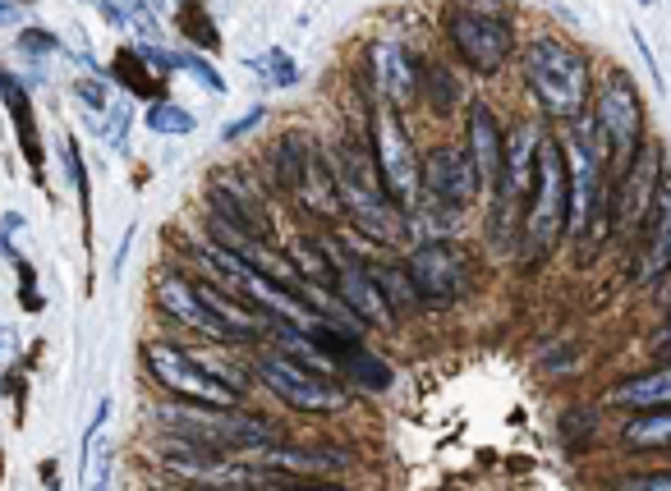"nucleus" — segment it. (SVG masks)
I'll use <instances>...</instances> for the list:
<instances>
[{"mask_svg": "<svg viewBox=\"0 0 671 491\" xmlns=\"http://www.w3.org/2000/svg\"><path fill=\"white\" fill-rule=\"evenodd\" d=\"M566 217H570V170H566V147L557 138H543L538 152V184L525 211V249L534 258H543L553 243L566 234Z\"/></svg>", "mask_w": 671, "mask_h": 491, "instance_id": "5", "label": "nucleus"}, {"mask_svg": "<svg viewBox=\"0 0 671 491\" xmlns=\"http://www.w3.org/2000/svg\"><path fill=\"white\" fill-rule=\"evenodd\" d=\"M102 19L115 23V28H125L130 23V10H120V6H102Z\"/></svg>", "mask_w": 671, "mask_h": 491, "instance_id": "40", "label": "nucleus"}, {"mask_svg": "<svg viewBox=\"0 0 671 491\" xmlns=\"http://www.w3.org/2000/svg\"><path fill=\"white\" fill-rule=\"evenodd\" d=\"M309 170H313V147H309V138H303V134L277 138V147H271V184H277L281 194H303Z\"/></svg>", "mask_w": 671, "mask_h": 491, "instance_id": "21", "label": "nucleus"}, {"mask_svg": "<svg viewBox=\"0 0 671 491\" xmlns=\"http://www.w3.org/2000/svg\"><path fill=\"white\" fill-rule=\"evenodd\" d=\"M653 354L662 358V363H671V317L658 326V335H653Z\"/></svg>", "mask_w": 671, "mask_h": 491, "instance_id": "36", "label": "nucleus"}, {"mask_svg": "<svg viewBox=\"0 0 671 491\" xmlns=\"http://www.w3.org/2000/svg\"><path fill=\"white\" fill-rule=\"evenodd\" d=\"M87 491H111V464H106V459L97 464V478H93V487H87Z\"/></svg>", "mask_w": 671, "mask_h": 491, "instance_id": "41", "label": "nucleus"}, {"mask_svg": "<svg viewBox=\"0 0 671 491\" xmlns=\"http://www.w3.org/2000/svg\"><path fill=\"white\" fill-rule=\"evenodd\" d=\"M369 275L378 281V290H382V299L391 303V313H395V317L419 309V294H414V285H410L405 267H382V262H373V267H369Z\"/></svg>", "mask_w": 671, "mask_h": 491, "instance_id": "24", "label": "nucleus"}, {"mask_svg": "<svg viewBox=\"0 0 671 491\" xmlns=\"http://www.w3.org/2000/svg\"><path fill=\"white\" fill-rule=\"evenodd\" d=\"M621 491H671V469H653V473H630L621 482Z\"/></svg>", "mask_w": 671, "mask_h": 491, "instance_id": "32", "label": "nucleus"}, {"mask_svg": "<svg viewBox=\"0 0 671 491\" xmlns=\"http://www.w3.org/2000/svg\"><path fill=\"white\" fill-rule=\"evenodd\" d=\"M593 125L607 138V152L617 157H634V147L644 143V102L630 83L626 70H607L602 87H598V102H593Z\"/></svg>", "mask_w": 671, "mask_h": 491, "instance_id": "10", "label": "nucleus"}, {"mask_svg": "<svg viewBox=\"0 0 671 491\" xmlns=\"http://www.w3.org/2000/svg\"><path fill=\"white\" fill-rule=\"evenodd\" d=\"M262 473H286V478H327L354 464L345 446H299V441H271L267 450L254 455Z\"/></svg>", "mask_w": 671, "mask_h": 491, "instance_id": "15", "label": "nucleus"}, {"mask_svg": "<svg viewBox=\"0 0 671 491\" xmlns=\"http://www.w3.org/2000/svg\"><path fill=\"white\" fill-rule=\"evenodd\" d=\"M423 79H429V83H433V92H437V97L429 102V106H433V115H451L455 97H461V92H455V79H451L446 70H429Z\"/></svg>", "mask_w": 671, "mask_h": 491, "instance_id": "30", "label": "nucleus"}, {"mask_svg": "<svg viewBox=\"0 0 671 491\" xmlns=\"http://www.w3.org/2000/svg\"><path fill=\"white\" fill-rule=\"evenodd\" d=\"M143 119H147V129H152V134H171V138L194 134V125H198V119H194L185 106H171V102H152Z\"/></svg>", "mask_w": 671, "mask_h": 491, "instance_id": "26", "label": "nucleus"}, {"mask_svg": "<svg viewBox=\"0 0 671 491\" xmlns=\"http://www.w3.org/2000/svg\"><path fill=\"white\" fill-rule=\"evenodd\" d=\"M423 198L429 202H442V207H469L478 198V175H474V161L465 147H451V143H437L423 152Z\"/></svg>", "mask_w": 671, "mask_h": 491, "instance_id": "13", "label": "nucleus"}, {"mask_svg": "<svg viewBox=\"0 0 671 491\" xmlns=\"http://www.w3.org/2000/svg\"><path fill=\"white\" fill-rule=\"evenodd\" d=\"M525 83L538 97V106L553 115V119H566L575 125L579 115L589 111V92H593V79H589V60L579 55L570 42L553 38V33H534L525 42Z\"/></svg>", "mask_w": 671, "mask_h": 491, "instance_id": "2", "label": "nucleus"}, {"mask_svg": "<svg viewBox=\"0 0 671 491\" xmlns=\"http://www.w3.org/2000/svg\"><path fill=\"white\" fill-rule=\"evenodd\" d=\"M254 377H258L271 395H277L286 409H295V414H341V409L350 405V395L336 386L331 377L309 373V367L295 363V358H286V354H262V358L254 363Z\"/></svg>", "mask_w": 671, "mask_h": 491, "instance_id": "8", "label": "nucleus"}, {"mask_svg": "<svg viewBox=\"0 0 671 491\" xmlns=\"http://www.w3.org/2000/svg\"><path fill=\"white\" fill-rule=\"evenodd\" d=\"M336 367H341L345 377H354L359 386H369V390H386V386H391V367H386L378 354H369L363 345L345 349L341 358H336Z\"/></svg>", "mask_w": 671, "mask_h": 491, "instance_id": "25", "label": "nucleus"}, {"mask_svg": "<svg viewBox=\"0 0 671 491\" xmlns=\"http://www.w3.org/2000/svg\"><path fill=\"white\" fill-rule=\"evenodd\" d=\"M419 83H423V74H419V60H414L410 46L391 42V38L373 46V87H378V97H382L386 111L414 106L419 102Z\"/></svg>", "mask_w": 671, "mask_h": 491, "instance_id": "16", "label": "nucleus"}, {"mask_svg": "<svg viewBox=\"0 0 671 491\" xmlns=\"http://www.w3.org/2000/svg\"><path fill=\"white\" fill-rule=\"evenodd\" d=\"M262 115H267V106H254L249 115H239V119H235V125H226V129H221V138H226V143H235V138H244V134H249L254 125H262Z\"/></svg>", "mask_w": 671, "mask_h": 491, "instance_id": "34", "label": "nucleus"}, {"mask_svg": "<svg viewBox=\"0 0 671 491\" xmlns=\"http://www.w3.org/2000/svg\"><path fill=\"white\" fill-rule=\"evenodd\" d=\"M446 38H451V46L461 51V60L474 70V74H483V79H493L506 60H510V51H515V33H510V23H506V14H497V10H478V6H455V10H446Z\"/></svg>", "mask_w": 671, "mask_h": 491, "instance_id": "7", "label": "nucleus"}, {"mask_svg": "<svg viewBox=\"0 0 671 491\" xmlns=\"http://www.w3.org/2000/svg\"><path fill=\"white\" fill-rule=\"evenodd\" d=\"M102 129H106V138H111L115 147H125V129H130V106H125V102H115V106H111V119H106Z\"/></svg>", "mask_w": 671, "mask_h": 491, "instance_id": "33", "label": "nucleus"}, {"mask_svg": "<svg viewBox=\"0 0 671 491\" xmlns=\"http://www.w3.org/2000/svg\"><path fill=\"white\" fill-rule=\"evenodd\" d=\"M14 354V331L10 326H0V367H6V358Z\"/></svg>", "mask_w": 671, "mask_h": 491, "instance_id": "39", "label": "nucleus"}, {"mask_svg": "<svg viewBox=\"0 0 671 491\" xmlns=\"http://www.w3.org/2000/svg\"><path fill=\"white\" fill-rule=\"evenodd\" d=\"M543 129L534 119H520L506 138V157H502V179H497V234L510 230L515 211L529 207L534 198V184H538V152H543Z\"/></svg>", "mask_w": 671, "mask_h": 491, "instance_id": "9", "label": "nucleus"}, {"mask_svg": "<svg viewBox=\"0 0 671 491\" xmlns=\"http://www.w3.org/2000/svg\"><path fill=\"white\" fill-rule=\"evenodd\" d=\"M166 441L203 450V455H230V450H267L271 446V427L254 414L239 409H203V405H166L162 414Z\"/></svg>", "mask_w": 671, "mask_h": 491, "instance_id": "3", "label": "nucleus"}, {"mask_svg": "<svg viewBox=\"0 0 671 491\" xmlns=\"http://www.w3.org/2000/svg\"><path fill=\"white\" fill-rule=\"evenodd\" d=\"M19 281H23V303H28V309H42V299L33 294V267H28V262H19Z\"/></svg>", "mask_w": 671, "mask_h": 491, "instance_id": "37", "label": "nucleus"}, {"mask_svg": "<svg viewBox=\"0 0 671 491\" xmlns=\"http://www.w3.org/2000/svg\"><path fill=\"white\" fill-rule=\"evenodd\" d=\"M175 60H179V70H189V74H194L203 87H211V92H226V79H221L217 70H211L203 55H194V51H179Z\"/></svg>", "mask_w": 671, "mask_h": 491, "instance_id": "29", "label": "nucleus"}, {"mask_svg": "<svg viewBox=\"0 0 671 491\" xmlns=\"http://www.w3.org/2000/svg\"><path fill=\"white\" fill-rule=\"evenodd\" d=\"M331 179H336V198H341V211L369 234L373 243H386V249H401L410 221L405 211L395 207L382 189V175L373 166V152H363L354 143H336L331 147Z\"/></svg>", "mask_w": 671, "mask_h": 491, "instance_id": "1", "label": "nucleus"}, {"mask_svg": "<svg viewBox=\"0 0 671 491\" xmlns=\"http://www.w3.org/2000/svg\"><path fill=\"white\" fill-rule=\"evenodd\" d=\"M23 226V217H19V211H10V217H6V226H0V234H14Z\"/></svg>", "mask_w": 671, "mask_h": 491, "instance_id": "43", "label": "nucleus"}, {"mask_svg": "<svg viewBox=\"0 0 671 491\" xmlns=\"http://www.w3.org/2000/svg\"><path fill=\"white\" fill-rule=\"evenodd\" d=\"M19 51L23 55H55L60 42H55V33H47V28H28V33L19 38Z\"/></svg>", "mask_w": 671, "mask_h": 491, "instance_id": "31", "label": "nucleus"}, {"mask_svg": "<svg viewBox=\"0 0 671 491\" xmlns=\"http://www.w3.org/2000/svg\"><path fill=\"white\" fill-rule=\"evenodd\" d=\"M405 275H410L419 303H455L465 294V281H469L465 253L455 249V243H446V239L414 243L410 258H405Z\"/></svg>", "mask_w": 671, "mask_h": 491, "instance_id": "12", "label": "nucleus"}, {"mask_svg": "<svg viewBox=\"0 0 671 491\" xmlns=\"http://www.w3.org/2000/svg\"><path fill=\"white\" fill-rule=\"evenodd\" d=\"M639 285H653L671 275V175H662V189L653 202V217L644 226V253H639Z\"/></svg>", "mask_w": 671, "mask_h": 491, "instance_id": "19", "label": "nucleus"}, {"mask_svg": "<svg viewBox=\"0 0 671 491\" xmlns=\"http://www.w3.org/2000/svg\"><path fill=\"white\" fill-rule=\"evenodd\" d=\"M143 367L147 377L166 386L179 405H203V409H239L244 395L230 390L221 377H217V363H203L185 349H175L166 341H152L143 345Z\"/></svg>", "mask_w": 671, "mask_h": 491, "instance_id": "4", "label": "nucleus"}, {"mask_svg": "<svg viewBox=\"0 0 671 491\" xmlns=\"http://www.w3.org/2000/svg\"><path fill=\"white\" fill-rule=\"evenodd\" d=\"M0 92H6V106H10L14 129H19V138H23V157H28V166L42 170V152H38L33 111H28V92H23V83H19V79H10V74H0Z\"/></svg>", "mask_w": 671, "mask_h": 491, "instance_id": "23", "label": "nucleus"}, {"mask_svg": "<svg viewBox=\"0 0 671 491\" xmlns=\"http://www.w3.org/2000/svg\"><path fill=\"white\" fill-rule=\"evenodd\" d=\"M157 309L166 317H175L179 326L207 335V341H230V331L207 313V303L198 299V285L189 281V275H175V271L162 275V281H157Z\"/></svg>", "mask_w": 671, "mask_h": 491, "instance_id": "17", "label": "nucleus"}, {"mask_svg": "<svg viewBox=\"0 0 671 491\" xmlns=\"http://www.w3.org/2000/svg\"><path fill=\"white\" fill-rule=\"evenodd\" d=\"M19 19H23L19 6H0V28H10V23H19Z\"/></svg>", "mask_w": 671, "mask_h": 491, "instance_id": "42", "label": "nucleus"}, {"mask_svg": "<svg viewBox=\"0 0 671 491\" xmlns=\"http://www.w3.org/2000/svg\"><path fill=\"white\" fill-rule=\"evenodd\" d=\"M662 189V143L644 138L634 147V157L626 161V175L612 189V226L621 230H644L653 217V202Z\"/></svg>", "mask_w": 671, "mask_h": 491, "instance_id": "11", "label": "nucleus"}, {"mask_svg": "<svg viewBox=\"0 0 671 491\" xmlns=\"http://www.w3.org/2000/svg\"><path fill=\"white\" fill-rule=\"evenodd\" d=\"M138 65H143V60H138V51H120V55H115V79H120V83H130L134 92H143V97H152V92H157V83L138 79V74H143Z\"/></svg>", "mask_w": 671, "mask_h": 491, "instance_id": "28", "label": "nucleus"}, {"mask_svg": "<svg viewBox=\"0 0 671 491\" xmlns=\"http://www.w3.org/2000/svg\"><path fill=\"white\" fill-rule=\"evenodd\" d=\"M179 23H185V33H189V38H194L203 51H211V46L221 42V38H217V23H211V19H207L198 6H189L185 14H179Z\"/></svg>", "mask_w": 671, "mask_h": 491, "instance_id": "27", "label": "nucleus"}, {"mask_svg": "<svg viewBox=\"0 0 671 491\" xmlns=\"http://www.w3.org/2000/svg\"><path fill=\"white\" fill-rule=\"evenodd\" d=\"M369 147H373V166L382 175L386 198L401 211H414L419 198H423V170H419V152L410 143V129L401 125V115L386 111V106H373Z\"/></svg>", "mask_w": 671, "mask_h": 491, "instance_id": "6", "label": "nucleus"}, {"mask_svg": "<svg viewBox=\"0 0 671 491\" xmlns=\"http://www.w3.org/2000/svg\"><path fill=\"white\" fill-rule=\"evenodd\" d=\"M327 253H331V262H336V294H341L345 309H350L363 326L395 331V322H401V317L391 313V303L382 299V290H378V281L369 275V267L354 262V253H341L336 243H327Z\"/></svg>", "mask_w": 671, "mask_h": 491, "instance_id": "14", "label": "nucleus"}, {"mask_svg": "<svg viewBox=\"0 0 671 491\" xmlns=\"http://www.w3.org/2000/svg\"><path fill=\"white\" fill-rule=\"evenodd\" d=\"M465 152H469V161H474L478 189H493V194H497L506 138H502L497 115H493V106H487V102H474V106H469V138H465Z\"/></svg>", "mask_w": 671, "mask_h": 491, "instance_id": "18", "label": "nucleus"}, {"mask_svg": "<svg viewBox=\"0 0 671 491\" xmlns=\"http://www.w3.org/2000/svg\"><path fill=\"white\" fill-rule=\"evenodd\" d=\"M607 405L626 409L630 418H634V414L671 409V363H658V367H649V373H639V377L621 382L612 395H607Z\"/></svg>", "mask_w": 671, "mask_h": 491, "instance_id": "20", "label": "nucleus"}, {"mask_svg": "<svg viewBox=\"0 0 671 491\" xmlns=\"http://www.w3.org/2000/svg\"><path fill=\"white\" fill-rule=\"evenodd\" d=\"M621 446L626 450H671V409L626 418L621 422Z\"/></svg>", "mask_w": 671, "mask_h": 491, "instance_id": "22", "label": "nucleus"}, {"mask_svg": "<svg viewBox=\"0 0 671 491\" xmlns=\"http://www.w3.org/2000/svg\"><path fill=\"white\" fill-rule=\"evenodd\" d=\"M65 166H70L74 189H83V184H87V170H83V157H79V143H74V138H65Z\"/></svg>", "mask_w": 671, "mask_h": 491, "instance_id": "35", "label": "nucleus"}, {"mask_svg": "<svg viewBox=\"0 0 671 491\" xmlns=\"http://www.w3.org/2000/svg\"><path fill=\"white\" fill-rule=\"evenodd\" d=\"M277 491H350L341 482H281Z\"/></svg>", "mask_w": 671, "mask_h": 491, "instance_id": "38", "label": "nucleus"}]
</instances>
